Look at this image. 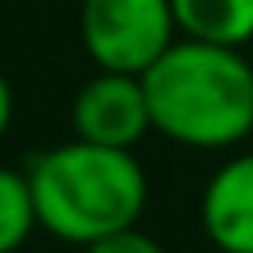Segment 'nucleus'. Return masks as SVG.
<instances>
[{
    "label": "nucleus",
    "instance_id": "obj_1",
    "mask_svg": "<svg viewBox=\"0 0 253 253\" xmlns=\"http://www.w3.org/2000/svg\"><path fill=\"white\" fill-rule=\"evenodd\" d=\"M139 81L152 131L173 144L219 152L253 135V63L232 46L177 38Z\"/></svg>",
    "mask_w": 253,
    "mask_h": 253
},
{
    "label": "nucleus",
    "instance_id": "obj_2",
    "mask_svg": "<svg viewBox=\"0 0 253 253\" xmlns=\"http://www.w3.org/2000/svg\"><path fill=\"white\" fill-rule=\"evenodd\" d=\"M38 228L68 245H101L131 232L148 207V177L135 152L97 144H59L26 169Z\"/></svg>",
    "mask_w": 253,
    "mask_h": 253
},
{
    "label": "nucleus",
    "instance_id": "obj_3",
    "mask_svg": "<svg viewBox=\"0 0 253 253\" xmlns=\"http://www.w3.org/2000/svg\"><path fill=\"white\" fill-rule=\"evenodd\" d=\"M81 42L97 72L144 76L173 42L169 0H81Z\"/></svg>",
    "mask_w": 253,
    "mask_h": 253
},
{
    "label": "nucleus",
    "instance_id": "obj_4",
    "mask_svg": "<svg viewBox=\"0 0 253 253\" xmlns=\"http://www.w3.org/2000/svg\"><path fill=\"white\" fill-rule=\"evenodd\" d=\"M72 131L81 144L135 152V144L152 131V110L139 76L97 72L72 97Z\"/></svg>",
    "mask_w": 253,
    "mask_h": 253
},
{
    "label": "nucleus",
    "instance_id": "obj_5",
    "mask_svg": "<svg viewBox=\"0 0 253 253\" xmlns=\"http://www.w3.org/2000/svg\"><path fill=\"white\" fill-rule=\"evenodd\" d=\"M199 219L219 253H253V152L232 156L211 173Z\"/></svg>",
    "mask_w": 253,
    "mask_h": 253
},
{
    "label": "nucleus",
    "instance_id": "obj_6",
    "mask_svg": "<svg viewBox=\"0 0 253 253\" xmlns=\"http://www.w3.org/2000/svg\"><path fill=\"white\" fill-rule=\"evenodd\" d=\"M177 38L241 51L253 38V0H169Z\"/></svg>",
    "mask_w": 253,
    "mask_h": 253
},
{
    "label": "nucleus",
    "instance_id": "obj_7",
    "mask_svg": "<svg viewBox=\"0 0 253 253\" xmlns=\"http://www.w3.org/2000/svg\"><path fill=\"white\" fill-rule=\"evenodd\" d=\"M34 228H38V211H34L30 177L0 165V253H17Z\"/></svg>",
    "mask_w": 253,
    "mask_h": 253
},
{
    "label": "nucleus",
    "instance_id": "obj_8",
    "mask_svg": "<svg viewBox=\"0 0 253 253\" xmlns=\"http://www.w3.org/2000/svg\"><path fill=\"white\" fill-rule=\"evenodd\" d=\"M84 253H169V249L161 241H152V236H144L139 228H131V232H118L101 245H89Z\"/></svg>",
    "mask_w": 253,
    "mask_h": 253
},
{
    "label": "nucleus",
    "instance_id": "obj_9",
    "mask_svg": "<svg viewBox=\"0 0 253 253\" xmlns=\"http://www.w3.org/2000/svg\"><path fill=\"white\" fill-rule=\"evenodd\" d=\"M9 126H13V89H9V76L0 72V139Z\"/></svg>",
    "mask_w": 253,
    "mask_h": 253
}]
</instances>
